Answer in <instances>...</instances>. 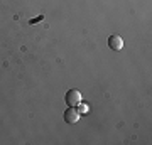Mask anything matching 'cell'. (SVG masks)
Segmentation results:
<instances>
[{"label":"cell","mask_w":152,"mask_h":145,"mask_svg":"<svg viewBox=\"0 0 152 145\" xmlns=\"http://www.w3.org/2000/svg\"><path fill=\"white\" fill-rule=\"evenodd\" d=\"M88 111H90V105H88V103H85V101L78 103V113H80V115H86Z\"/></svg>","instance_id":"277c9868"},{"label":"cell","mask_w":152,"mask_h":145,"mask_svg":"<svg viewBox=\"0 0 152 145\" xmlns=\"http://www.w3.org/2000/svg\"><path fill=\"white\" fill-rule=\"evenodd\" d=\"M108 47L113 49V51H120L124 47V39L120 36H110L108 37Z\"/></svg>","instance_id":"3957f363"},{"label":"cell","mask_w":152,"mask_h":145,"mask_svg":"<svg viewBox=\"0 0 152 145\" xmlns=\"http://www.w3.org/2000/svg\"><path fill=\"white\" fill-rule=\"evenodd\" d=\"M78 120H80V113H78V110H76L75 106H69L66 108L64 111V122H68V123H78Z\"/></svg>","instance_id":"7a4b0ae2"},{"label":"cell","mask_w":152,"mask_h":145,"mask_svg":"<svg viewBox=\"0 0 152 145\" xmlns=\"http://www.w3.org/2000/svg\"><path fill=\"white\" fill-rule=\"evenodd\" d=\"M64 100H66V105L68 106H78V103L83 101V95L78 90H69V91L66 93Z\"/></svg>","instance_id":"6da1fadb"}]
</instances>
